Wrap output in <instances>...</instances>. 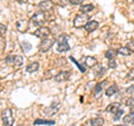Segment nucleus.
<instances>
[{
	"instance_id": "obj_1",
	"label": "nucleus",
	"mask_w": 134,
	"mask_h": 126,
	"mask_svg": "<svg viewBox=\"0 0 134 126\" xmlns=\"http://www.w3.org/2000/svg\"><path fill=\"white\" fill-rule=\"evenodd\" d=\"M88 21H90V17L87 16L86 14L82 12V14H78L76 17H75V19H74V27L75 28H83V27L86 26Z\"/></svg>"
},
{
	"instance_id": "obj_2",
	"label": "nucleus",
	"mask_w": 134,
	"mask_h": 126,
	"mask_svg": "<svg viewBox=\"0 0 134 126\" xmlns=\"http://www.w3.org/2000/svg\"><path fill=\"white\" fill-rule=\"evenodd\" d=\"M1 118H2L3 124H5L6 126H14L15 118H14V114H12V111L10 110V108H6V110L2 112Z\"/></svg>"
},
{
	"instance_id": "obj_3",
	"label": "nucleus",
	"mask_w": 134,
	"mask_h": 126,
	"mask_svg": "<svg viewBox=\"0 0 134 126\" xmlns=\"http://www.w3.org/2000/svg\"><path fill=\"white\" fill-rule=\"evenodd\" d=\"M67 40H68V36H66V35H60L59 37H58L57 51L63 53V51H68V50L70 49Z\"/></svg>"
},
{
	"instance_id": "obj_4",
	"label": "nucleus",
	"mask_w": 134,
	"mask_h": 126,
	"mask_svg": "<svg viewBox=\"0 0 134 126\" xmlns=\"http://www.w3.org/2000/svg\"><path fill=\"white\" fill-rule=\"evenodd\" d=\"M31 21L36 25V26H43L46 22V16L43 11H38L34 14L31 17Z\"/></svg>"
},
{
	"instance_id": "obj_5",
	"label": "nucleus",
	"mask_w": 134,
	"mask_h": 126,
	"mask_svg": "<svg viewBox=\"0 0 134 126\" xmlns=\"http://www.w3.org/2000/svg\"><path fill=\"white\" fill-rule=\"evenodd\" d=\"M54 43H55V40H54L53 38H46V39H43V41L40 43L39 45V50L43 53H46L48 51V50L53 47Z\"/></svg>"
},
{
	"instance_id": "obj_6",
	"label": "nucleus",
	"mask_w": 134,
	"mask_h": 126,
	"mask_svg": "<svg viewBox=\"0 0 134 126\" xmlns=\"http://www.w3.org/2000/svg\"><path fill=\"white\" fill-rule=\"evenodd\" d=\"M34 35H35L36 37H38V38L46 39V38H48V36L50 35V30H49V28L41 26L38 29H36L35 32H34Z\"/></svg>"
},
{
	"instance_id": "obj_7",
	"label": "nucleus",
	"mask_w": 134,
	"mask_h": 126,
	"mask_svg": "<svg viewBox=\"0 0 134 126\" xmlns=\"http://www.w3.org/2000/svg\"><path fill=\"white\" fill-rule=\"evenodd\" d=\"M60 110V103H57V102H54L49 107H47L45 110V114L46 115H49V116H53L58 113V111Z\"/></svg>"
},
{
	"instance_id": "obj_8",
	"label": "nucleus",
	"mask_w": 134,
	"mask_h": 126,
	"mask_svg": "<svg viewBox=\"0 0 134 126\" xmlns=\"http://www.w3.org/2000/svg\"><path fill=\"white\" fill-rule=\"evenodd\" d=\"M38 7H39L40 11H43V12H49V11L53 10V8H54V2L50 1V0H45V1H43V2L39 3Z\"/></svg>"
},
{
	"instance_id": "obj_9",
	"label": "nucleus",
	"mask_w": 134,
	"mask_h": 126,
	"mask_svg": "<svg viewBox=\"0 0 134 126\" xmlns=\"http://www.w3.org/2000/svg\"><path fill=\"white\" fill-rule=\"evenodd\" d=\"M16 27H17V30L19 32H26L28 30V27H29V22L27 21L26 19H21V20H18L16 24Z\"/></svg>"
},
{
	"instance_id": "obj_10",
	"label": "nucleus",
	"mask_w": 134,
	"mask_h": 126,
	"mask_svg": "<svg viewBox=\"0 0 134 126\" xmlns=\"http://www.w3.org/2000/svg\"><path fill=\"white\" fill-rule=\"evenodd\" d=\"M69 77H70V71H60V73H58L55 76V81L58 83L66 82Z\"/></svg>"
},
{
	"instance_id": "obj_11",
	"label": "nucleus",
	"mask_w": 134,
	"mask_h": 126,
	"mask_svg": "<svg viewBox=\"0 0 134 126\" xmlns=\"http://www.w3.org/2000/svg\"><path fill=\"white\" fill-rule=\"evenodd\" d=\"M84 65L86 67H88V68H93L94 66L97 65V59H96L95 57H92V56H86L84 58Z\"/></svg>"
},
{
	"instance_id": "obj_12",
	"label": "nucleus",
	"mask_w": 134,
	"mask_h": 126,
	"mask_svg": "<svg viewBox=\"0 0 134 126\" xmlns=\"http://www.w3.org/2000/svg\"><path fill=\"white\" fill-rule=\"evenodd\" d=\"M120 110H121V104L120 103H112L106 107V112L107 113H113V114L117 113Z\"/></svg>"
},
{
	"instance_id": "obj_13",
	"label": "nucleus",
	"mask_w": 134,
	"mask_h": 126,
	"mask_svg": "<svg viewBox=\"0 0 134 126\" xmlns=\"http://www.w3.org/2000/svg\"><path fill=\"white\" fill-rule=\"evenodd\" d=\"M84 28L86 29V31L92 32V31H94V30H96V29L98 28V22L95 21V20H91V21L87 22V25Z\"/></svg>"
},
{
	"instance_id": "obj_14",
	"label": "nucleus",
	"mask_w": 134,
	"mask_h": 126,
	"mask_svg": "<svg viewBox=\"0 0 134 126\" xmlns=\"http://www.w3.org/2000/svg\"><path fill=\"white\" fill-rule=\"evenodd\" d=\"M117 91H119V86H117L116 84H113L112 86H110V87H108L107 89L105 90V94H106V96H108V97H111V96L115 95Z\"/></svg>"
},
{
	"instance_id": "obj_15",
	"label": "nucleus",
	"mask_w": 134,
	"mask_h": 126,
	"mask_svg": "<svg viewBox=\"0 0 134 126\" xmlns=\"http://www.w3.org/2000/svg\"><path fill=\"white\" fill-rule=\"evenodd\" d=\"M116 51H117L119 55H122V56H130L132 54V51L126 47V46H124V47H120Z\"/></svg>"
},
{
	"instance_id": "obj_16",
	"label": "nucleus",
	"mask_w": 134,
	"mask_h": 126,
	"mask_svg": "<svg viewBox=\"0 0 134 126\" xmlns=\"http://www.w3.org/2000/svg\"><path fill=\"white\" fill-rule=\"evenodd\" d=\"M104 125V119L102 117H95L91 119V126H102Z\"/></svg>"
},
{
	"instance_id": "obj_17",
	"label": "nucleus",
	"mask_w": 134,
	"mask_h": 126,
	"mask_svg": "<svg viewBox=\"0 0 134 126\" xmlns=\"http://www.w3.org/2000/svg\"><path fill=\"white\" fill-rule=\"evenodd\" d=\"M39 68V64L38 62H31V64H29L27 66L26 70L28 71V73H35V71H37Z\"/></svg>"
},
{
	"instance_id": "obj_18",
	"label": "nucleus",
	"mask_w": 134,
	"mask_h": 126,
	"mask_svg": "<svg viewBox=\"0 0 134 126\" xmlns=\"http://www.w3.org/2000/svg\"><path fill=\"white\" fill-rule=\"evenodd\" d=\"M95 70H96L95 71V75L97 77H102L103 75L106 73V68H105V67H103L102 65H97V68H96Z\"/></svg>"
},
{
	"instance_id": "obj_19",
	"label": "nucleus",
	"mask_w": 134,
	"mask_h": 126,
	"mask_svg": "<svg viewBox=\"0 0 134 126\" xmlns=\"http://www.w3.org/2000/svg\"><path fill=\"white\" fill-rule=\"evenodd\" d=\"M116 55H117V51L115 49H108L107 51L105 53V57L107 58L108 60H110V59H114V58L116 57Z\"/></svg>"
},
{
	"instance_id": "obj_20",
	"label": "nucleus",
	"mask_w": 134,
	"mask_h": 126,
	"mask_svg": "<svg viewBox=\"0 0 134 126\" xmlns=\"http://www.w3.org/2000/svg\"><path fill=\"white\" fill-rule=\"evenodd\" d=\"M92 10H94V6L92 3H87V5H83L81 7V11L84 14H87V12H91Z\"/></svg>"
},
{
	"instance_id": "obj_21",
	"label": "nucleus",
	"mask_w": 134,
	"mask_h": 126,
	"mask_svg": "<svg viewBox=\"0 0 134 126\" xmlns=\"http://www.w3.org/2000/svg\"><path fill=\"white\" fill-rule=\"evenodd\" d=\"M54 125L55 122L54 121H46V119H36L35 121V125Z\"/></svg>"
},
{
	"instance_id": "obj_22",
	"label": "nucleus",
	"mask_w": 134,
	"mask_h": 126,
	"mask_svg": "<svg viewBox=\"0 0 134 126\" xmlns=\"http://www.w3.org/2000/svg\"><path fill=\"white\" fill-rule=\"evenodd\" d=\"M24 62V58L23 56H15V60H14V65L15 66H21Z\"/></svg>"
},
{
	"instance_id": "obj_23",
	"label": "nucleus",
	"mask_w": 134,
	"mask_h": 126,
	"mask_svg": "<svg viewBox=\"0 0 134 126\" xmlns=\"http://www.w3.org/2000/svg\"><path fill=\"white\" fill-rule=\"evenodd\" d=\"M21 48H23V50L25 53H27V51H29V50L31 49V45L28 43V41H23L21 43Z\"/></svg>"
},
{
	"instance_id": "obj_24",
	"label": "nucleus",
	"mask_w": 134,
	"mask_h": 126,
	"mask_svg": "<svg viewBox=\"0 0 134 126\" xmlns=\"http://www.w3.org/2000/svg\"><path fill=\"white\" fill-rule=\"evenodd\" d=\"M133 117H134V115H132V114H129V115H126V116H124L123 122H124L125 124H131V123H132Z\"/></svg>"
},
{
	"instance_id": "obj_25",
	"label": "nucleus",
	"mask_w": 134,
	"mask_h": 126,
	"mask_svg": "<svg viewBox=\"0 0 134 126\" xmlns=\"http://www.w3.org/2000/svg\"><path fill=\"white\" fill-rule=\"evenodd\" d=\"M70 60H73V61L75 62V65H76V66L78 67V68H79V70H81L82 73H85V71H86V68H85V67H83V66H82L81 64H79V62H78L77 60H75L73 57H70Z\"/></svg>"
},
{
	"instance_id": "obj_26",
	"label": "nucleus",
	"mask_w": 134,
	"mask_h": 126,
	"mask_svg": "<svg viewBox=\"0 0 134 126\" xmlns=\"http://www.w3.org/2000/svg\"><path fill=\"white\" fill-rule=\"evenodd\" d=\"M5 47H6V41H5V39H3L1 36H0V54L3 53Z\"/></svg>"
},
{
	"instance_id": "obj_27",
	"label": "nucleus",
	"mask_w": 134,
	"mask_h": 126,
	"mask_svg": "<svg viewBox=\"0 0 134 126\" xmlns=\"http://www.w3.org/2000/svg\"><path fill=\"white\" fill-rule=\"evenodd\" d=\"M125 105L129 107H132L134 106V97H131V98H127L126 100H125Z\"/></svg>"
},
{
	"instance_id": "obj_28",
	"label": "nucleus",
	"mask_w": 134,
	"mask_h": 126,
	"mask_svg": "<svg viewBox=\"0 0 134 126\" xmlns=\"http://www.w3.org/2000/svg\"><path fill=\"white\" fill-rule=\"evenodd\" d=\"M102 86H103V84L102 83H98V84H96V86L94 88V94H98L100 90H102Z\"/></svg>"
},
{
	"instance_id": "obj_29",
	"label": "nucleus",
	"mask_w": 134,
	"mask_h": 126,
	"mask_svg": "<svg viewBox=\"0 0 134 126\" xmlns=\"http://www.w3.org/2000/svg\"><path fill=\"white\" fill-rule=\"evenodd\" d=\"M123 114H124L123 110H120L117 113H115V114H114V121H119V119L121 118V116H122Z\"/></svg>"
},
{
	"instance_id": "obj_30",
	"label": "nucleus",
	"mask_w": 134,
	"mask_h": 126,
	"mask_svg": "<svg viewBox=\"0 0 134 126\" xmlns=\"http://www.w3.org/2000/svg\"><path fill=\"white\" fill-rule=\"evenodd\" d=\"M126 47L131 50L132 53H134V39H132V40H130L129 43L126 44Z\"/></svg>"
},
{
	"instance_id": "obj_31",
	"label": "nucleus",
	"mask_w": 134,
	"mask_h": 126,
	"mask_svg": "<svg viewBox=\"0 0 134 126\" xmlns=\"http://www.w3.org/2000/svg\"><path fill=\"white\" fill-rule=\"evenodd\" d=\"M116 66H117L116 60L115 59H110V61H108V67L112 68V69H114V68H116Z\"/></svg>"
},
{
	"instance_id": "obj_32",
	"label": "nucleus",
	"mask_w": 134,
	"mask_h": 126,
	"mask_svg": "<svg viewBox=\"0 0 134 126\" xmlns=\"http://www.w3.org/2000/svg\"><path fill=\"white\" fill-rule=\"evenodd\" d=\"M7 31V27L3 24H0V36H3Z\"/></svg>"
},
{
	"instance_id": "obj_33",
	"label": "nucleus",
	"mask_w": 134,
	"mask_h": 126,
	"mask_svg": "<svg viewBox=\"0 0 134 126\" xmlns=\"http://www.w3.org/2000/svg\"><path fill=\"white\" fill-rule=\"evenodd\" d=\"M14 60H15V56L14 55H9V56H7V58H6L7 64H14Z\"/></svg>"
},
{
	"instance_id": "obj_34",
	"label": "nucleus",
	"mask_w": 134,
	"mask_h": 126,
	"mask_svg": "<svg viewBox=\"0 0 134 126\" xmlns=\"http://www.w3.org/2000/svg\"><path fill=\"white\" fill-rule=\"evenodd\" d=\"M84 0H68L69 3H72V5H81V3H83Z\"/></svg>"
},
{
	"instance_id": "obj_35",
	"label": "nucleus",
	"mask_w": 134,
	"mask_h": 126,
	"mask_svg": "<svg viewBox=\"0 0 134 126\" xmlns=\"http://www.w3.org/2000/svg\"><path fill=\"white\" fill-rule=\"evenodd\" d=\"M126 77L130 79V81H134V69H132L130 73L126 75Z\"/></svg>"
},
{
	"instance_id": "obj_36",
	"label": "nucleus",
	"mask_w": 134,
	"mask_h": 126,
	"mask_svg": "<svg viewBox=\"0 0 134 126\" xmlns=\"http://www.w3.org/2000/svg\"><path fill=\"white\" fill-rule=\"evenodd\" d=\"M126 93L127 94H134V85H132V86H130V87L126 88Z\"/></svg>"
},
{
	"instance_id": "obj_37",
	"label": "nucleus",
	"mask_w": 134,
	"mask_h": 126,
	"mask_svg": "<svg viewBox=\"0 0 134 126\" xmlns=\"http://www.w3.org/2000/svg\"><path fill=\"white\" fill-rule=\"evenodd\" d=\"M129 114H132V115H134V106L130 107V113H129Z\"/></svg>"
},
{
	"instance_id": "obj_38",
	"label": "nucleus",
	"mask_w": 134,
	"mask_h": 126,
	"mask_svg": "<svg viewBox=\"0 0 134 126\" xmlns=\"http://www.w3.org/2000/svg\"><path fill=\"white\" fill-rule=\"evenodd\" d=\"M17 1H18L19 3H27L29 0H17Z\"/></svg>"
},
{
	"instance_id": "obj_39",
	"label": "nucleus",
	"mask_w": 134,
	"mask_h": 126,
	"mask_svg": "<svg viewBox=\"0 0 134 126\" xmlns=\"http://www.w3.org/2000/svg\"><path fill=\"white\" fill-rule=\"evenodd\" d=\"M131 124H133V125H134V117H133V119H132V123H131Z\"/></svg>"
},
{
	"instance_id": "obj_40",
	"label": "nucleus",
	"mask_w": 134,
	"mask_h": 126,
	"mask_svg": "<svg viewBox=\"0 0 134 126\" xmlns=\"http://www.w3.org/2000/svg\"><path fill=\"white\" fill-rule=\"evenodd\" d=\"M115 126H127V125H115Z\"/></svg>"
},
{
	"instance_id": "obj_41",
	"label": "nucleus",
	"mask_w": 134,
	"mask_h": 126,
	"mask_svg": "<svg viewBox=\"0 0 134 126\" xmlns=\"http://www.w3.org/2000/svg\"><path fill=\"white\" fill-rule=\"evenodd\" d=\"M72 126H76V125H72Z\"/></svg>"
},
{
	"instance_id": "obj_42",
	"label": "nucleus",
	"mask_w": 134,
	"mask_h": 126,
	"mask_svg": "<svg viewBox=\"0 0 134 126\" xmlns=\"http://www.w3.org/2000/svg\"><path fill=\"white\" fill-rule=\"evenodd\" d=\"M18 126H23V125H18Z\"/></svg>"
},
{
	"instance_id": "obj_43",
	"label": "nucleus",
	"mask_w": 134,
	"mask_h": 126,
	"mask_svg": "<svg viewBox=\"0 0 134 126\" xmlns=\"http://www.w3.org/2000/svg\"><path fill=\"white\" fill-rule=\"evenodd\" d=\"M133 2H134V0H133Z\"/></svg>"
}]
</instances>
